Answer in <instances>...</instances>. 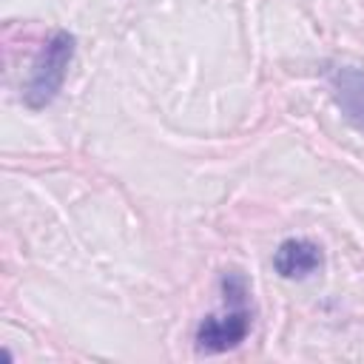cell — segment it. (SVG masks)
<instances>
[{
    "mask_svg": "<svg viewBox=\"0 0 364 364\" xmlns=\"http://www.w3.org/2000/svg\"><path fill=\"white\" fill-rule=\"evenodd\" d=\"M71 57H74V37L68 31H54L43 43L40 57L34 60L31 77H28L26 91H23V100L28 108H46L57 97V91L63 88Z\"/></svg>",
    "mask_w": 364,
    "mask_h": 364,
    "instance_id": "cell-2",
    "label": "cell"
},
{
    "mask_svg": "<svg viewBox=\"0 0 364 364\" xmlns=\"http://www.w3.org/2000/svg\"><path fill=\"white\" fill-rule=\"evenodd\" d=\"M327 82H330V94L341 117L358 131H364V68L333 65L327 68Z\"/></svg>",
    "mask_w": 364,
    "mask_h": 364,
    "instance_id": "cell-3",
    "label": "cell"
},
{
    "mask_svg": "<svg viewBox=\"0 0 364 364\" xmlns=\"http://www.w3.org/2000/svg\"><path fill=\"white\" fill-rule=\"evenodd\" d=\"M324 264L321 247L310 239H284L273 253V267L282 279H307Z\"/></svg>",
    "mask_w": 364,
    "mask_h": 364,
    "instance_id": "cell-4",
    "label": "cell"
},
{
    "mask_svg": "<svg viewBox=\"0 0 364 364\" xmlns=\"http://www.w3.org/2000/svg\"><path fill=\"white\" fill-rule=\"evenodd\" d=\"M222 287H225V301L230 307L219 316H205L193 336L196 350L205 355L228 353V350L239 347L250 333V310L245 304V296H247L245 279L239 273H230L222 279Z\"/></svg>",
    "mask_w": 364,
    "mask_h": 364,
    "instance_id": "cell-1",
    "label": "cell"
}]
</instances>
